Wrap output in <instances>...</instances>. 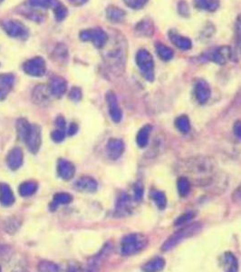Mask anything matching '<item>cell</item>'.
I'll return each instance as SVG.
<instances>
[{
    "label": "cell",
    "instance_id": "4fadbf2b",
    "mask_svg": "<svg viewBox=\"0 0 241 272\" xmlns=\"http://www.w3.org/2000/svg\"><path fill=\"white\" fill-rule=\"evenodd\" d=\"M231 57V50L229 46H221L212 53L206 54L205 58L207 60L212 61L218 65H224L227 61Z\"/></svg>",
    "mask_w": 241,
    "mask_h": 272
},
{
    "label": "cell",
    "instance_id": "74e56055",
    "mask_svg": "<svg viewBox=\"0 0 241 272\" xmlns=\"http://www.w3.org/2000/svg\"><path fill=\"white\" fill-rule=\"evenodd\" d=\"M67 57H68V52L66 49V45H57L54 51V58H55L57 62H65V60L67 59Z\"/></svg>",
    "mask_w": 241,
    "mask_h": 272
},
{
    "label": "cell",
    "instance_id": "db71d44e",
    "mask_svg": "<svg viewBox=\"0 0 241 272\" xmlns=\"http://www.w3.org/2000/svg\"><path fill=\"white\" fill-rule=\"evenodd\" d=\"M3 1H4V0H0V4H1Z\"/></svg>",
    "mask_w": 241,
    "mask_h": 272
},
{
    "label": "cell",
    "instance_id": "8d00e7d4",
    "mask_svg": "<svg viewBox=\"0 0 241 272\" xmlns=\"http://www.w3.org/2000/svg\"><path fill=\"white\" fill-rule=\"evenodd\" d=\"M30 127V124L26 121L25 119H18L16 122V132H17V136L21 141H24L25 135L27 134V131Z\"/></svg>",
    "mask_w": 241,
    "mask_h": 272
},
{
    "label": "cell",
    "instance_id": "4dcf8cb0",
    "mask_svg": "<svg viewBox=\"0 0 241 272\" xmlns=\"http://www.w3.org/2000/svg\"><path fill=\"white\" fill-rule=\"evenodd\" d=\"M155 48L158 56L163 61L171 60L174 56L172 49L162 43H156Z\"/></svg>",
    "mask_w": 241,
    "mask_h": 272
},
{
    "label": "cell",
    "instance_id": "e575fe53",
    "mask_svg": "<svg viewBox=\"0 0 241 272\" xmlns=\"http://www.w3.org/2000/svg\"><path fill=\"white\" fill-rule=\"evenodd\" d=\"M178 192L181 197H185L189 194L191 191V181L185 176H181L178 179L177 182Z\"/></svg>",
    "mask_w": 241,
    "mask_h": 272
},
{
    "label": "cell",
    "instance_id": "6da1fadb",
    "mask_svg": "<svg viewBox=\"0 0 241 272\" xmlns=\"http://www.w3.org/2000/svg\"><path fill=\"white\" fill-rule=\"evenodd\" d=\"M181 167L186 172L189 181L200 186H206L213 181L216 174L214 161L205 156H197L183 161Z\"/></svg>",
    "mask_w": 241,
    "mask_h": 272
},
{
    "label": "cell",
    "instance_id": "f6af8a7d",
    "mask_svg": "<svg viewBox=\"0 0 241 272\" xmlns=\"http://www.w3.org/2000/svg\"><path fill=\"white\" fill-rule=\"evenodd\" d=\"M236 35L238 46L241 52V15L238 17L236 22Z\"/></svg>",
    "mask_w": 241,
    "mask_h": 272
},
{
    "label": "cell",
    "instance_id": "7c38bea8",
    "mask_svg": "<svg viewBox=\"0 0 241 272\" xmlns=\"http://www.w3.org/2000/svg\"><path fill=\"white\" fill-rule=\"evenodd\" d=\"M124 151V143L120 139L112 138L106 145V152L111 160L116 161L121 156Z\"/></svg>",
    "mask_w": 241,
    "mask_h": 272
},
{
    "label": "cell",
    "instance_id": "3957f363",
    "mask_svg": "<svg viewBox=\"0 0 241 272\" xmlns=\"http://www.w3.org/2000/svg\"><path fill=\"white\" fill-rule=\"evenodd\" d=\"M148 238L141 233L126 235L120 243V252L124 256H131L143 251L148 245Z\"/></svg>",
    "mask_w": 241,
    "mask_h": 272
},
{
    "label": "cell",
    "instance_id": "ab89813d",
    "mask_svg": "<svg viewBox=\"0 0 241 272\" xmlns=\"http://www.w3.org/2000/svg\"><path fill=\"white\" fill-rule=\"evenodd\" d=\"M38 270L40 272H58L59 268L55 263L50 262H41Z\"/></svg>",
    "mask_w": 241,
    "mask_h": 272
},
{
    "label": "cell",
    "instance_id": "ffe728a7",
    "mask_svg": "<svg viewBox=\"0 0 241 272\" xmlns=\"http://www.w3.org/2000/svg\"><path fill=\"white\" fill-rule=\"evenodd\" d=\"M14 76L11 74H1L0 75V101L4 100L12 90L14 86Z\"/></svg>",
    "mask_w": 241,
    "mask_h": 272
},
{
    "label": "cell",
    "instance_id": "ac0fdd59",
    "mask_svg": "<svg viewBox=\"0 0 241 272\" xmlns=\"http://www.w3.org/2000/svg\"><path fill=\"white\" fill-rule=\"evenodd\" d=\"M76 190L82 192H95L98 188L97 181L90 176L81 177L75 184Z\"/></svg>",
    "mask_w": 241,
    "mask_h": 272
},
{
    "label": "cell",
    "instance_id": "cb8c5ba5",
    "mask_svg": "<svg viewBox=\"0 0 241 272\" xmlns=\"http://www.w3.org/2000/svg\"><path fill=\"white\" fill-rule=\"evenodd\" d=\"M223 268L226 272H235L239 270V262L234 254L231 252H226L222 259Z\"/></svg>",
    "mask_w": 241,
    "mask_h": 272
},
{
    "label": "cell",
    "instance_id": "816d5d0a",
    "mask_svg": "<svg viewBox=\"0 0 241 272\" xmlns=\"http://www.w3.org/2000/svg\"><path fill=\"white\" fill-rule=\"evenodd\" d=\"M78 131V126L75 123L71 124L70 127H69V130H68V135L69 136H74L76 135V133Z\"/></svg>",
    "mask_w": 241,
    "mask_h": 272
},
{
    "label": "cell",
    "instance_id": "d6a6232c",
    "mask_svg": "<svg viewBox=\"0 0 241 272\" xmlns=\"http://www.w3.org/2000/svg\"><path fill=\"white\" fill-rule=\"evenodd\" d=\"M37 191V184L34 181H25L19 186L18 192L22 197L32 196Z\"/></svg>",
    "mask_w": 241,
    "mask_h": 272
},
{
    "label": "cell",
    "instance_id": "277c9868",
    "mask_svg": "<svg viewBox=\"0 0 241 272\" xmlns=\"http://www.w3.org/2000/svg\"><path fill=\"white\" fill-rule=\"evenodd\" d=\"M201 227H202L201 223L195 222L182 228L180 231L175 232L173 235H171V237L163 243L161 250L163 252H170L171 250H173L181 242L201 232Z\"/></svg>",
    "mask_w": 241,
    "mask_h": 272
},
{
    "label": "cell",
    "instance_id": "7dc6e473",
    "mask_svg": "<svg viewBox=\"0 0 241 272\" xmlns=\"http://www.w3.org/2000/svg\"><path fill=\"white\" fill-rule=\"evenodd\" d=\"M143 196V188L140 183H137L134 186V199L135 201H141Z\"/></svg>",
    "mask_w": 241,
    "mask_h": 272
},
{
    "label": "cell",
    "instance_id": "f1b7e54d",
    "mask_svg": "<svg viewBox=\"0 0 241 272\" xmlns=\"http://www.w3.org/2000/svg\"><path fill=\"white\" fill-rule=\"evenodd\" d=\"M27 3L31 6H34L36 8H43V9H47V8L54 9L57 5L61 4L59 0H28Z\"/></svg>",
    "mask_w": 241,
    "mask_h": 272
},
{
    "label": "cell",
    "instance_id": "484cf974",
    "mask_svg": "<svg viewBox=\"0 0 241 272\" xmlns=\"http://www.w3.org/2000/svg\"><path fill=\"white\" fill-rule=\"evenodd\" d=\"M165 267V260L161 257L153 258L151 261L143 265L142 270L144 272H153L162 271Z\"/></svg>",
    "mask_w": 241,
    "mask_h": 272
},
{
    "label": "cell",
    "instance_id": "5b68a950",
    "mask_svg": "<svg viewBox=\"0 0 241 272\" xmlns=\"http://www.w3.org/2000/svg\"><path fill=\"white\" fill-rule=\"evenodd\" d=\"M136 64L141 71V75L149 82L154 80V61L149 51L141 49L136 54Z\"/></svg>",
    "mask_w": 241,
    "mask_h": 272
},
{
    "label": "cell",
    "instance_id": "4316f807",
    "mask_svg": "<svg viewBox=\"0 0 241 272\" xmlns=\"http://www.w3.org/2000/svg\"><path fill=\"white\" fill-rule=\"evenodd\" d=\"M72 201H73V198H72L70 194H68L66 192L57 193L54 196V199L51 202L50 210L51 211H55L58 207L61 206V205L69 204Z\"/></svg>",
    "mask_w": 241,
    "mask_h": 272
},
{
    "label": "cell",
    "instance_id": "836d02e7",
    "mask_svg": "<svg viewBox=\"0 0 241 272\" xmlns=\"http://www.w3.org/2000/svg\"><path fill=\"white\" fill-rule=\"evenodd\" d=\"M175 126L181 134H184V135H186L191 131V122L186 116H179L176 119Z\"/></svg>",
    "mask_w": 241,
    "mask_h": 272
},
{
    "label": "cell",
    "instance_id": "7a4b0ae2",
    "mask_svg": "<svg viewBox=\"0 0 241 272\" xmlns=\"http://www.w3.org/2000/svg\"><path fill=\"white\" fill-rule=\"evenodd\" d=\"M106 45H108V47L103 51V57L106 65L115 74L122 73L125 65V50L123 43L116 39V41H113L111 45L107 41Z\"/></svg>",
    "mask_w": 241,
    "mask_h": 272
},
{
    "label": "cell",
    "instance_id": "d4e9b609",
    "mask_svg": "<svg viewBox=\"0 0 241 272\" xmlns=\"http://www.w3.org/2000/svg\"><path fill=\"white\" fill-rule=\"evenodd\" d=\"M151 130H152V126L150 125H146L140 129V131L138 132V135L136 137V141H137V144L139 145V147L144 148L148 145Z\"/></svg>",
    "mask_w": 241,
    "mask_h": 272
},
{
    "label": "cell",
    "instance_id": "681fc988",
    "mask_svg": "<svg viewBox=\"0 0 241 272\" xmlns=\"http://www.w3.org/2000/svg\"><path fill=\"white\" fill-rule=\"evenodd\" d=\"M233 131L235 136L241 140V121H237L233 126Z\"/></svg>",
    "mask_w": 241,
    "mask_h": 272
},
{
    "label": "cell",
    "instance_id": "9c48e42d",
    "mask_svg": "<svg viewBox=\"0 0 241 272\" xmlns=\"http://www.w3.org/2000/svg\"><path fill=\"white\" fill-rule=\"evenodd\" d=\"M23 70L28 76H35V77L43 76L46 71L45 61L40 56L33 57L25 62L23 66Z\"/></svg>",
    "mask_w": 241,
    "mask_h": 272
},
{
    "label": "cell",
    "instance_id": "2e32d148",
    "mask_svg": "<svg viewBox=\"0 0 241 272\" xmlns=\"http://www.w3.org/2000/svg\"><path fill=\"white\" fill-rule=\"evenodd\" d=\"M48 87L52 96L60 98L66 94L67 90V83L61 76H54L51 78Z\"/></svg>",
    "mask_w": 241,
    "mask_h": 272
},
{
    "label": "cell",
    "instance_id": "60d3db41",
    "mask_svg": "<svg viewBox=\"0 0 241 272\" xmlns=\"http://www.w3.org/2000/svg\"><path fill=\"white\" fill-rule=\"evenodd\" d=\"M125 5L132 9H141L148 3L149 0H123Z\"/></svg>",
    "mask_w": 241,
    "mask_h": 272
},
{
    "label": "cell",
    "instance_id": "83f0119b",
    "mask_svg": "<svg viewBox=\"0 0 241 272\" xmlns=\"http://www.w3.org/2000/svg\"><path fill=\"white\" fill-rule=\"evenodd\" d=\"M194 4L197 8L209 12H214L220 7L219 0H194Z\"/></svg>",
    "mask_w": 241,
    "mask_h": 272
},
{
    "label": "cell",
    "instance_id": "5bb4252c",
    "mask_svg": "<svg viewBox=\"0 0 241 272\" xmlns=\"http://www.w3.org/2000/svg\"><path fill=\"white\" fill-rule=\"evenodd\" d=\"M57 173L63 180L69 181L76 174V167L68 160L60 159L57 163Z\"/></svg>",
    "mask_w": 241,
    "mask_h": 272
},
{
    "label": "cell",
    "instance_id": "c3c4849f",
    "mask_svg": "<svg viewBox=\"0 0 241 272\" xmlns=\"http://www.w3.org/2000/svg\"><path fill=\"white\" fill-rule=\"evenodd\" d=\"M179 11L182 15H189V7H188L186 2L181 1V3L179 4Z\"/></svg>",
    "mask_w": 241,
    "mask_h": 272
},
{
    "label": "cell",
    "instance_id": "8992f818",
    "mask_svg": "<svg viewBox=\"0 0 241 272\" xmlns=\"http://www.w3.org/2000/svg\"><path fill=\"white\" fill-rule=\"evenodd\" d=\"M81 40L92 42L94 45L102 49L106 45L109 36L106 32L100 28H91L82 31L80 33Z\"/></svg>",
    "mask_w": 241,
    "mask_h": 272
},
{
    "label": "cell",
    "instance_id": "ba28073f",
    "mask_svg": "<svg viewBox=\"0 0 241 272\" xmlns=\"http://www.w3.org/2000/svg\"><path fill=\"white\" fill-rule=\"evenodd\" d=\"M23 141H25L27 149L32 153H37L42 144V133L40 127L37 125H30V127Z\"/></svg>",
    "mask_w": 241,
    "mask_h": 272
},
{
    "label": "cell",
    "instance_id": "f907efd6",
    "mask_svg": "<svg viewBox=\"0 0 241 272\" xmlns=\"http://www.w3.org/2000/svg\"><path fill=\"white\" fill-rule=\"evenodd\" d=\"M55 125L58 127V129H64L66 128V120L63 116H58L56 119H55Z\"/></svg>",
    "mask_w": 241,
    "mask_h": 272
},
{
    "label": "cell",
    "instance_id": "11a10c76",
    "mask_svg": "<svg viewBox=\"0 0 241 272\" xmlns=\"http://www.w3.org/2000/svg\"><path fill=\"white\" fill-rule=\"evenodd\" d=\"M0 271H1V267H0Z\"/></svg>",
    "mask_w": 241,
    "mask_h": 272
},
{
    "label": "cell",
    "instance_id": "e0dca14e",
    "mask_svg": "<svg viewBox=\"0 0 241 272\" xmlns=\"http://www.w3.org/2000/svg\"><path fill=\"white\" fill-rule=\"evenodd\" d=\"M131 200L130 196L123 192L120 194L117 203H116V212L118 216H126L128 214H130L131 212Z\"/></svg>",
    "mask_w": 241,
    "mask_h": 272
},
{
    "label": "cell",
    "instance_id": "7402d4cb",
    "mask_svg": "<svg viewBox=\"0 0 241 272\" xmlns=\"http://www.w3.org/2000/svg\"><path fill=\"white\" fill-rule=\"evenodd\" d=\"M15 202V195L10 186L5 183H0V204L9 207Z\"/></svg>",
    "mask_w": 241,
    "mask_h": 272
},
{
    "label": "cell",
    "instance_id": "52a82bcc",
    "mask_svg": "<svg viewBox=\"0 0 241 272\" xmlns=\"http://www.w3.org/2000/svg\"><path fill=\"white\" fill-rule=\"evenodd\" d=\"M1 26L5 33L11 37L25 39L28 36L27 28L19 21L4 19L1 21Z\"/></svg>",
    "mask_w": 241,
    "mask_h": 272
},
{
    "label": "cell",
    "instance_id": "d6986e66",
    "mask_svg": "<svg viewBox=\"0 0 241 272\" xmlns=\"http://www.w3.org/2000/svg\"><path fill=\"white\" fill-rule=\"evenodd\" d=\"M50 90L49 87L45 85H40L35 87L33 94H32V99L36 105H45L49 101L50 97Z\"/></svg>",
    "mask_w": 241,
    "mask_h": 272
},
{
    "label": "cell",
    "instance_id": "f5cc1de1",
    "mask_svg": "<svg viewBox=\"0 0 241 272\" xmlns=\"http://www.w3.org/2000/svg\"><path fill=\"white\" fill-rule=\"evenodd\" d=\"M69 1V3L70 4H72V5H84L85 3H86V1L87 0H68Z\"/></svg>",
    "mask_w": 241,
    "mask_h": 272
},
{
    "label": "cell",
    "instance_id": "44dd1931",
    "mask_svg": "<svg viewBox=\"0 0 241 272\" xmlns=\"http://www.w3.org/2000/svg\"><path fill=\"white\" fill-rule=\"evenodd\" d=\"M169 37L171 39V43L177 46L179 49L182 51L190 50L192 47V42L190 38L186 36H183L177 32L171 31L169 34Z\"/></svg>",
    "mask_w": 241,
    "mask_h": 272
},
{
    "label": "cell",
    "instance_id": "603a6c76",
    "mask_svg": "<svg viewBox=\"0 0 241 272\" xmlns=\"http://www.w3.org/2000/svg\"><path fill=\"white\" fill-rule=\"evenodd\" d=\"M136 33L141 36L144 37H151L154 34L155 27L152 23V21L149 19H143L139 22L135 27Z\"/></svg>",
    "mask_w": 241,
    "mask_h": 272
},
{
    "label": "cell",
    "instance_id": "f546056e",
    "mask_svg": "<svg viewBox=\"0 0 241 272\" xmlns=\"http://www.w3.org/2000/svg\"><path fill=\"white\" fill-rule=\"evenodd\" d=\"M107 18L113 22H120L125 16V12L115 5H111L106 10Z\"/></svg>",
    "mask_w": 241,
    "mask_h": 272
},
{
    "label": "cell",
    "instance_id": "9a60e30c",
    "mask_svg": "<svg viewBox=\"0 0 241 272\" xmlns=\"http://www.w3.org/2000/svg\"><path fill=\"white\" fill-rule=\"evenodd\" d=\"M24 161V154L19 147H15L9 151L6 156V164L12 171L19 169Z\"/></svg>",
    "mask_w": 241,
    "mask_h": 272
},
{
    "label": "cell",
    "instance_id": "8fae6325",
    "mask_svg": "<svg viewBox=\"0 0 241 272\" xmlns=\"http://www.w3.org/2000/svg\"><path fill=\"white\" fill-rule=\"evenodd\" d=\"M194 95L196 97L197 101L201 105L209 101L211 97V87L206 81L203 79H199L196 81L194 85Z\"/></svg>",
    "mask_w": 241,
    "mask_h": 272
},
{
    "label": "cell",
    "instance_id": "bcb514c9",
    "mask_svg": "<svg viewBox=\"0 0 241 272\" xmlns=\"http://www.w3.org/2000/svg\"><path fill=\"white\" fill-rule=\"evenodd\" d=\"M232 201L236 204L241 205V183L232 193Z\"/></svg>",
    "mask_w": 241,
    "mask_h": 272
},
{
    "label": "cell",
    "instance_id": "d590c367",
    "mask_svg": "<svg viewBox=\"0 0 241 272\" xmlns=\"http://www.w3.org/2000/svg\"><path fill=\"white\" fill-rule=\"evenodd\" d=\"M151 199L155 202L156 206L160 210H164L167 206V198L164 192L161 191H152L151 193Z\"/></svg>",
    "mask_w": 241,
    "mask_h": 272
},
{
    "label": "cell",
    "instance_id": "7bdbcfd3",
    "mask_svg": "<svg viewBox=\"0 0 241 272\" xmlns=\"http://www.w3.org/2000/svg\"><path fill=\"white\" fill-rule=\"evenodd\" d=\"M82 90L79 87H73L69 93V98L72 101L79 102L82 99Z\"/></svg>",
    "mask_w": 241,
    "mask_h": 272
},
{
    "label": "cell",
    "instance_id": "b9f144b4",
    "mask_svg": "<svg viewBox=\"0 0 241 272\" xmlns=\"http://www.w3.org/2000/svg\"><path fill=\"white\" fill-rule=\"evenodd\" d=\"M51 137H52L53 141H55V142H61V141L65 140V137H66L65 130L64 129H56L52 133Z\"/></svg>",
    "mask_w": 241,
    "mask_h": 272
},
{
    "label": "cell",
    "instance_id": "1f68e13d",
    "mask_svg": "<svg viewBox=\"0 0 241 272\" xmlns=\"http://www.w3.org/2000/svg\"><path fill=\"white\" fill-rule=\"evenodd\" d=\"M36 9H37L36 7L28 5V6H23L21 8V13L23 14V15H25L31 20L40 22V21L43 20V15H42L43 14L40 12H38Z\"/></svg>",
    "mask_w": 241,
    "mask_h": 272
},
{
    "label": "cell",
    "instance_id": "ee69618b",
    "mask_svg": "<svg viewBox=\"0 0 241 272\" xmlns=\"http://www.w3.org/2000/svg\"><path fill=\"white\" fill-rule=\"evenodd\" d=\"M193 216H194L193 212H186V213L182 214L181 216L179 217V218L177 219V221L175 222V225L178 226V225L185 224V223H187L189 221H191V219L193 218Z\"/></svg>",
    "mask_w": 241,
    "mask_h": 272
},
{
    "label": "cell",
    "instance_id": "f35d334b",
    "mask_svg": "<svg viewBox=\"0 0 241 272\" xmlns=\"http://www.w3.org/2000/svg\"><path fill=\"white\" fill-rule=\"evenodd\" d=\"M54 13H55V19L57 21H63L66 17V15L68 14V11L65 5H57L56 7H55L54 9Z\"/></svg>",
    "mask_w": 241,
    "mask_h": 272
},
{
    "label": "cell",
    "instance_id": "30bf717a",
    "mask_svg": "<svg viewBox=\"0 0 241 272\" xmlns=\"http://www.w3.org/2000/svg\"><path fill=\"white\" fill-rule=\"evenodd\" d=\"M106 102H107V106H108V109H109L111 119L116 124L120 123L121 118H122V112L119 106L116 94L113 91H109L106 94Z\"/></svg>",
    "mask_w": 241,
    "mask_h": 272
}]
</instances>
